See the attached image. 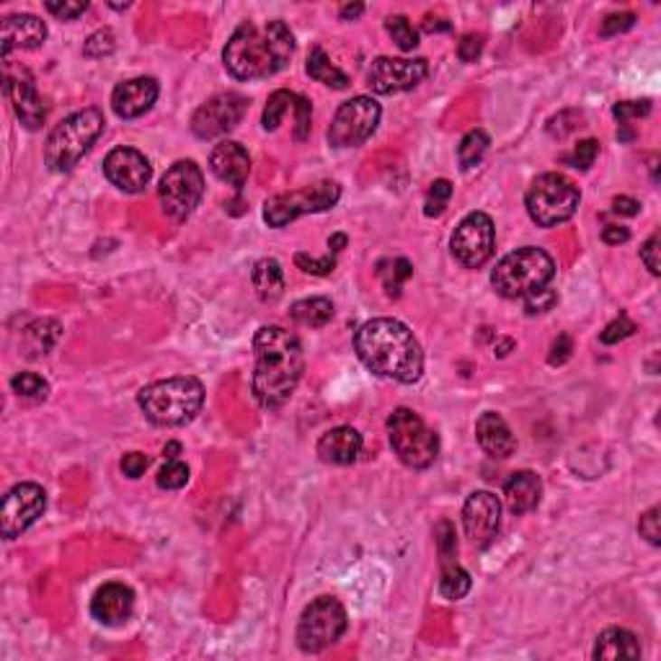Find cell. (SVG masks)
Returning a JSON list of instances; mask_svg holds the SVG:
<instances>
[{"label": "cell", "instance_id": "cell-1", "mask_svg": "<svg viewBox=\"0 0 661 661\" xmlns=\"http://www.w3.org/2000/svg\"><path fill=\"white\" fill-rule=\"evenodd\" d=\"M256 370L253 395L264 409H279L295 393L303 377L305 357L300 339L282 326H264L253 339Z\"/></svg>", "mask_w": 661, "mask_h": 661}, {"label": "cell", "instance_id": "cell-2", "mask_svg": "<svg viewBox=\"0 0 661 661\" xmlns=\"http://www.w3.org/2000/svg\"><path fill=\"white\" fill-rule=\"evenodd\" d=\"M354 349L362 364L380 377L411 385L424 373V352L413 331L395 318H373L357 331Z\"/></svg>", "mask_w": 661, "mask_h": 661}, {"label": "cell", "instance_id": "cell-3", "mask_svg": "<svg viewBox=\"0 0 661 661\" xmlns=\"http://www.w3.org/2000/svg\"><path fill=\"white\" fill-rule=\"evenodd\" d=\"M295 52V36L285 21H267L264 26L243 21L222 50L225 71L238 80H259L285 71Z\"/></svg>", "mask_w": 661, "mask_h": 661}, {"label": "cell", "instance_id": "cell-4", "mask_svg": "<svg viewBox=\"0 0 661 661\" xmlns=\"http://www.w3.org/2000/svg\"><path fill=\"white\" fill-rule=\"evenodd\" d=\"M145 419L156 427H184L204 403V388L197 377H168L147 385L137 395Z\"/></svg>", "mask_w": 661, "mask_h": 661}, {"label": "cell", "instance_id": "cell-5", "mask_svg": "<svg viewBox=\"0 0 661 661\" xmlns=\"http://www.w3.org/2000/svg\"><path fill=\"white\" fill-rule=\"evenodd\" d=\"M104 114L99 109L75 111L54 127L44 145V163L54 174H68L89 153L104 132Z\"/></svg>", "mask_w": 661, "mask_h": 661}, {"label": "cell", "instance_id": "cell-6", "mask_svg": "<svg viewBox=\"0 0 661 661\" xmlns=\"http://www.w3.org/2000/svg\"><path fill=\"white\" fill-rule=\"evenodd\" d=\"M555 277L553 259L543 249L527 246V249H517L515 253L504 256L494 274H491V285L506 300H517V297H530L537 289L551 285Z\"/></svg>", "mask_w": 661, "mask_h": 661}, {"label": "cell", "instance_id": "cell-7", "mask_svg": "<svg viewBox=\"0 0 661 661\" xmlns=\"http://www.w3.org/2000/svg\"><path fill=\"white\" fill-rule=\"evenodd\" d=\"M579 202H581L579 186L563 174L537 176L524 194L527 212L540 228H555L571 220L573 212L579 210Z\"/></svg>", "mask_w": 661, "mask_h": 661}, {"label": "cell", "instance_id": "cell-8", "mask_svg": "<svg viewBox=\"0 0 661 661\" xmlns=\"http://www.w3.org/2000/svg\"><path fill=\"white\" fill-rule=\"evenodd\" d=\"M388 434L398 460L413 470H424L437 460L439 439L411 409H395L388 419Z\"/></svg>", "mask_w": 661, "mask_h": 661}, {"label": "cell", "instance_id": "cell-9", "mask_svg": "<svg viewBox=\"0 0 661 661\" xmlns=\"http://www.w3.org/2000/svg\"><path fill=\"white\" fill-rule=\"evenodd\" d=\"M341 197V186L336 181H318L303 186L297 192H287L277 197L267 199L264 204V220L269 228H285L300 215H313V212H326L331 210Z\"/></svg>", "mask_w": 661, "mask_h": 661}, {"label": "cell", "instance_id": "cell-10", "mask_svg": "<svg viewBox=\"0 0 661 661\" xmlns=\"http://www.w3.org/2000/svg\"><path fill=\"white\" fill-rule=\"evenodd\" d=\"M346 630V609L336 597L313 600L297 623V646L305 654H318L334 646Z\"/></svg>", "mask_w": 661, "mask_h": 661}, {"label": "cell", "instance_id": "cell-11", "mask_svg": "<svg viewBox=\"0 0 661 661\" xmlns=\"http://www.w3.org/2000/svg\"><path fill=\"white\" fill-rule=\"evenodd\" d=\"M202 194H204V176L194 161L174 163L163 174L161 186H158L163 215L171 217L174 222H184L192 215Z\"/></svg>", "mask_w": 661, "mask_h": 661}, {"label": "cell", "instance_id": "cell-12", "mask_svg": "<svg viewBox=\"0 0 661 661\" xmlns=\"http://www.w3.org/2000/svg\"><path fill=\"white\" fill-rule=\"evenodd\" d=\"M380 104L370 96H354L341 104L334 122L328 127V143L334 147H357L375 135L380 125Z\"/></svg>", "mask_w": 661, "mask_h": 661}, {"label": "cell", "instance_id": "cell-13", "mask_svg": "<svg viewBox=\"0 0 661 661\" xmlns=\"http://www.w3.org/2000/svg\"><path fill=\"white\" fill-rule=\"evenodd\" d=\"M494 246H496L494 220L483 212L465 215L460 225L452 232V241H449L452 256L467 269L483 267L494 256Z\"/></svg>", "mask_w": 661, "mask_h": 661}, {"label": "cell", "instance_id": "cell-14", "mask_svg": "<svg viewBox=\"0 0 661 661\" xmlns=\"http://www.w3.org/2000/svg\"><path fill=\"white\" fill-rule=\"evenodd\" d=\"M3 90L11 99L14 111L26 129H39L47 119V107L42 96L36 93L34 75L24 65H14L11 57H3Z\"/></svg>", "mask_w": 661, "mask_h": 661}, {"label": "cell", "instance_id": "cell-15", "mask_svg": "<svg viewBox=\"0 0 661 661\" xmlns=\"http://www.w3.org/2000/svg\"><path fill=\"white\" fill-rule=\"evenodd\" d=\"M47 506V494L36 483H18L14 486L0 506V533L5 540H14L24 530H29L42 517Z\"/></svg>", "mask_w": 661, "mask_h": 661}, {"label": "cell", "instance_id": "cell-16", "mask_svg": "<svg viewBox=\"0 0 661 661\" xmlns=\"http://www.w3.org/2000/svg\"><path fill=\"white\" fill-rule=\"evenodd\" d=\"M246 107H249V101L241 93H217L194 111L192 132L199 140H212L220 135H228L243 119Z\"/></svg>", "mask_w": 661, "mask_h": 661}, {"label": "cell", "instance_id": "cell-17", "mask_svg": "<svg viewBox=\"0 0 661 661\" xmlns=\"http://www.w3.org/2000/svg\"><path fill=\"white\" fill-rule=\"evenodd\" d=\"M430 72L427 60H401V57H377L367 71V86L380 93L391 96L401 90L416 89Z\"/></svg>", "mask_w": 661, "mask_h": 661}, {"label": "cell", "instance_id": "cell-18", "mask_svg": "<svg viewBox=\"0 0 661 661\" xmlns=\"http://www.w3.org/2000/svg\"><path fill=\"white\" fill-rule=\"evenodd\" d=\"M501 524V504L491 491H476L470 494L463 506V527L467 540L476 548H486Z\"/></svg>", "mask_w": 661, "mask_h": 661}, {"label": "cell", "instance_id": "cell-19", "mask_svg": "<svg viewBox=\"0 0 661 661\" xmlns=\"http://www.w3.org/2000/svg\"><path fill=\"white\" fill-rule=\"evenodd\" d=\"M104 174L117 189L127 194H140L150 184L153 165L135 147H114L104 161Z\"/></svg>", "mask_w": 661, "mask_h": 661}, {"label": "cell", "instance_id": "cell-20", "mask_svg": "<svg viewBox=\"0 0 661 661\" xmlns=\"http://www.w3.org/2000/svg\"><path fill=\"white\" fill-rule=\"evenodd\" d=\"M158 99V83L156 78H132L119 83L111 93V109L122 119H137L145 111H150Z\"/></svg>", "mask_w": 661, "mask_h": 661}, {"label": "cell", "instance_id": "cell-21", "mask_svg": "<svg viewBox=\"0 0 661 661\" xmlns=\"http://www.w3.org/2000/svg\"><path fill=\"white\" fill-rule=\"evenodd\" d=\"M47 39V26L32 14H14L3 18L0 26V50L3 57H11L14 50H36Z\"/></svg>", "mask_w": 661, "mask_h": 661}, {"label": "cell", "instance_id": "cell-22", "mask_svg": "<svg viewBox=\"0 0 661 661\" xmlns=\"http://www.w3.org/2000/svg\"><path fill=\"white\" fill-rule=\"evenodd\" d=\"M135 608V591L127 584L119 581H109L101 590L93 594L90 600V615L104 623V626H119L132 615Z\"/></svg>", "mask_w": 661, "mask_h": 661}, {"label": "cell", "instance_id": "cell-23", "mask_svg": "<svg viewBox=\"0 0 661 661\" xmlns=\"http://www.w3.org/2000/svg\"><path fill=\"white\" fill-rule=\"evenodd\" d=\"M210 168H212V174H215L217 179L225 181L228 186L243 189V184H246L250 174V158L243 145L225 140V143H220L212 150Z\"/></svg>", "mask_w": 661, "mask_h": 661}, {"label": "cell", "instance_id": "cell-24", "mask_svg": "<svg viewBox=\"0 0 661 661\" xmlns=\"http://www.w3.org/2000/svg\"><path fill=\"white\" fill-rule=\"evenodd\" d=\"M476 437H478L483 452L491 458H509L517 449V439L509 430V424L494 411L481 413V419L476 424Z\"/></svg>", "mask_w": 661, "mask_h": 661}, {"label": "cell", "instance_id": "cell-25", "mask_svg": "<svg viewBox=\"0 0 661 661\" xmlns=\"http://www.w3.org/2000/svg\"><path fill=\"white\" fill-rule=\"evenodd\" d=\"M362 452V434L352 427H336L328 430L318 439V455L323 463L352 465Z\"/></svg>", "mask_w": 661, "mask_h": 661}, {"label": "cell", "instance_id": "cell-26", "mask_svg": "<svg viewBox=\"0 0 661 661\" xmlns=\"http://www.w3.org/2000/svg\"><path fill=\"white\" fill-rule=\"evenodd\" d=\"M504 496H506V504L515 515H527L540 504L543 483L533 470H519L504 486Z\"/></svg>", "mask_w": 661, "mask_h": 661}, {"label": "cell", "instance_id": "cell-27", "mask_svg": "<svg viewBox=\"0 0 661 661\" xmlns=\"http://www.w3.org/2000/svg\"><path fill=\"white\" fill-rule=\"evenodd\" d=\"M594 659H641V646L636 641V636L623 628H608L594 646Z\"/></svg>", "mask_w": 661, "mask_h": 661}, {"label": "cell", "instance_id": "cell-28", "mask_svg": "<svg viewBox=\"0 0 661 661\" xmlns=\"http://www.w3.org/2000/svg\"><path fill=\"white\" fill-rule=\"evenodd\" d=\"M250 279H253V287L264 303H274L285 289V271H282V264L277 259L256 261V267L250 271Z\"/></svg>", "mask_w": 661, "mask_h": 661}, {"label": "cell", "instance_id": "cell-29", "mask_svg": "<svg viewBox=\"0 0 661 661\" xmlns=\"http://www.w3.org/2000/svg\"><path fill=\"white\" fill-rule=\"evenodd\" d=\"M307 75L313 78V80H318L323 86H328V89H336V90H344L349 86V78H346V72H341L331 60H328V54L323 52L321 47H316L310 57H307Z\"/></svg>", "mask_w": 661, "mask_h": 661}, {"label": "cell", "instance_id": "cell-30", "mask_svg": "<svg viewBox=\"0 0 661 661\" xmlns=\"http://www.w3.org/2000/svg\"><path fill=\"white\" fill-rule=\"evenodd\" d=\"M292 321L300 326H310V328H323L326 323L334 318V305L326 297H307V300H297L289 310Z\"/></svg>", "mask_w": 661, "mask_h": 661}, {"label": "cell", "instance_id": "cell-31", "mask_svg": "<svg viewBox=\"0 0 661 661\" xmlns=\"http://www.w3.org/2000/svg\"><path fill=\"white\" fill-rule=\"evenodd\" d=\"M60 334H62V326L52 321V318H42V321L32 323L26 328V349H29V357L47 354L54 344H57Z\"/></svg>", "mask_w": 661, "mask_h": 661}, {"label": "cell", "instance_id": "cell-32", "mask_svg": "<svg viewBox=\"0 0 661 661\" xmlns=\"http://www.w3.org/2000/svg\"><path fill=\"white\" fill-rule=\"evenodd\" d=\"M470 587H473L470 573L465 571V569H460V566H458V561H455V563H447V566H442L439 594H442L445 600L458 602V600H463L465 594L470 591Z\"/></svg>", "mask_w": 661, "mask_h": 661}, {"label": "cell", "instance_id": "cell-33", "mask_svg": "<svg viewBox=\"0 0 661 661\" xmlns=\"http://www.w3.org/2000/svg\"><path fill=\"white\" fill-rule=\"evenodd\" d=\"M488 135L483 132V129H470L467 135H465L460 145H458V161H460V168L467 171V168H473V165H478L481 158L486 156V150H488Z\"/></svg>", "mask_w": 661, "mask_h": 661}, {"label": "cell", "instance_id": "cell-34", "mask_svg": "<svg viewBox=\"0 0 661 661\" xmlns=\"http://www.w3.org/2000/svg\"><path fill=\"white\" fill-rule=\"evenodd\" d=\"M295 99H297V93H292V90H274L269 96L267 107H264V117H261V125H264L267 132H274L277 127L282 125L287 111L295 107Z\"/></svg>", "mask_w": 661, "mask_h": 661}, {"label": "cell", "instance_id": "cell-35", "mask_svg": "<svg viewBox=\"0 0 661 661\" xmlns=\"http://www.w3.org/2000/svg\"><path fill=\"white\" fill-rule=\"evenodd\" d=\"M377 271L382 277V285L388 289V295L398 297L401 295V287L406 285V279H411L413 267L406 259H393V261H382Z\"/></svg>", "mask_w": 661, "mask_h": 661}, {"label": "cell", "instance_id": "cell-36", "mask_svg": "<svg viewBox=\"0 0 661 661\" xmlns=\"http://www.w3.org/2000/svg\"><path fill=\"white\" fill-rule=\"evenodd\" d=\"M385 29L388 34L393 36V42L403 50V52H411L413 47L419 44V34L411 26V21L406 16H391L385 21Z\"/></svg>", "mask_w": 661, "mask_h": 661}, {"label": "cell", "instance_id": "cell-37", "mask_svg": "<svg viewBox=\"0 0 661 661\" xmlns=\"http://www.w3.org/2000/svg\"><path fill=\"white\" fill-rule=\"evenodd\" d=\"M11 388H14L18 395H24V398H47V393H50L47 380L39 377L36 373H18V375L11 380Z\"/></svg>", "mask_w": 661, "mask_h": 661}, {"label": "cell", "instance_id": "cell-38", "mask_svg": "<svg viewBox=\"0 0 661 661\" xmlns=\"http://www.w3.org/2000/svg\"><path fill=\"white\" fill-rule=\"evenodd\" d=\"M186 481H189V467L181 463V460H168L161 467V473H158V486L168 488V491L184 488Z\"/></svg>", "mask_w": 661, "mask_h": 661}, {"label": "cell", "instance_id": "cell-39", "mask_svg": "<svg viewBox=\"0 0 661 661\" xmlns=\"http://www.w3.org/2000/svg\"><path fill=\"white\" fill-rule=\"evenodd\" d=\"M449 197H452V184L447 179H437L431 184L430 194H427V210L424 212L430 217H439L445 212Z\"/></svg>", "mask_w": 661, "mask_h": 661}, {"label": "cell", "instance_id": "cell-40", "mask_svg": "<svg viewBox=\"0 0 661 661\" xmlns=\"http://www.w3.org/2000/svg\"><path fill=\"white\" fill-rule=\"evenodd\" d=\"M437 548H439V558H442V566L447 563H455V555H458V540H455V527L449 522H439L437 530Z\"/></svg>", "mask_w": 661, "mask_h": 661}, {"label": "cell", "instance_id": "cell-41", "mask_svg": "<svg viewBox=\"0 0 661 661\" xmlns=\"http://www.w3.org/2000/svg\"><path fill=\"white\" fill-rule=\"evenodd\" d=\"M597 156H600V143L597 140H581V143L573 147L571 156H566V163H571L573 168L587 171L590 165H594Z\"/></svg>", "mask_w": 661, "mask_h": 661}, {"label": "cell", "instance_id": "cell-42", "mask_svg": "<svg viewBox=\"0 0 661 661\" xmlns=\"http://www.w3.org/2000/svg\"><path fill=\"white\" fill-rule=\"evenodd\" d=\"M114 52V34L109 29H101L96 34L89 36V42L83 44V54L86 57H107V54Z\"/></svg>", "mask_w": 661, "mask_h": 661}, {"label": "cell", "instance_id": "cell-43", "mask_svg": "<svg viewBox=\"0 0 661 661\" xmlns=\"http://www.w3.org/2000/svg\"><path fill=\"white\" fill-rule=\"evenodd\" d=\"M295 264L303 269L305 274H316V277H326L336 269V259L334 256H323V259H310L305 253L295 256Z\"/></svg>", "mask_w": 661, "mask_h": 661}, {"label": "cell", "instance_id": "cell-44", "mask_svg": "<svg viewBox=\"0 0 661 661\" xmlns=\"http://www.w3.org/2000/svg\"><path fill=\"white\" fill-rule=\"evenodd\" d=\"M648 111H651V104H648V101H620V104H615V109H612V114H615V119L620 122V127H628L630 125V119L646 117Z\"/></svg>", "mask_w": 661, "mask_h": 661}, {"label": "cell", "instance_id": "cell-45", "mask_svg": "<svg viewBox=\"0 0 661 661\" xmlns=\"http://www.w3.org/2000/svg\"><path fill=\"white\" fill-rule=\"evenodd\" d=\"M310 114H313V107L305 96H297L295 99V140L303 143L305 137L310 135Z\"/></svg>", "mask_w": 661, "mask_h": 661}, {"label": "cell", "instance_id": "cell-46", "mask_svg": "<svg viewBox=\"0 0 661 661\" xmlns=\"http://www.w3.org/2000/svg\"><path fill=\"white\" fill-rule=\"evenodd\" d=\"M555 303H558V295L551 287H543V289H537L535 295L524 297V310H527V316H537V313L551 310Z\"/></svg>", "mask_w": 661, "mask_h": 661}, {"label": "cell", "instance_id": "cell-47", "mask_svg": "<svg viewBox=\"0 0 661 661\" xmlns=\"http://www.w3.org/2000/svg\"><path fill=\"white\" fill-rule=\"evenodd\" d=\"M633 331H636V323L630 321L628 316H620V318H615V321L609 323L608 328L602 331V344H618V341L628 339V336H633Z\"/></svg>", "mask_w": 661, "mask_h": 661}, {"label": "cell", "instance_id": "cell-48", "mask_svg": "<svg viewBox=\"0 0 661 661\" xmlns=\"http://www.w3.org/2000/svg\"><path fill=\"white\" fill-rule=\"evenodd\" d=\"M638 533L641 537H646L651 545H659L661 543V530H659V506H651L646 512L641 522H638Z\"/></svg>", "mask_w": 661, "mask_h": 661}, {"label": "cell", "instance_id": "cell-49", "mask_svg": "<svg viewBox=\"0 0 661 661\" xmlns=\"http://www.w3.org/2000/svg\"><path fill=\"white\" fill-rule=\"evenodd\" d=\"M636 24V16L633 14H628V11H623V14H612V16H608L605 21H602V36H615V34H623V32H628L630 26Z\"/></svg>", "mask_w": 661, "mask_h": 661}, {"label": "cell", "instance_id": "cell-50", "mask_svg": "<svg viewBox=\"0 0 661 661\" xmlns=\"http://www.w3.org/2000/svg\"><path fill=\"white\" fill-rule=\"evenodd\" d=\"M44 8L52 14V16L57 18H62V21H72V18H78L86 8H89V3H54V0H50V3H44Z\"/></svg>", "mask_w": 661, "mask_h": 661}, {"label": "cell", "instance_id": "cell-51", "mask_svg": "<svg viewBox=\"0 0 661 661\" xmlns=\"http://www.w3.org/2000/svg\"><path fill=\"white\" fill-rule=\"evenodd\" d=\"M483 52V36L481 34H465L458 44V57L463 62H476L478 54Z\"/></svg>", "mask_w": 661, "mask_h": 661}, {"label": "cell", "instance_id": "cell-52", "mask_svg": "<svg viewBox=\"0 0 661 661\" xmlns=\"http://www.w3.org/2000/svg\"><path fill=\"white\" fill-rule=\"evenodd\" d=\"M641 259H644L646 269L651 271V274H659V235H651L648 241H646V246L641 249Z\"/></svg>", "mask_w": 661, "mask_h": 661}, {"label": "cell", "instance_id": "cell-53", "mask_svg": "<svg viewBox=\"0 0 661 661\" xmlns=\"http://www.w3.org/2000/svg\"><path fill=\"white\" fill-rule=\"evenodd\" d=\"M145 467H147V458H145L143 452H127L125 458H122V470H125V476H129V478H140L145 473Z\"/></svg>", "mask_w": 661, "mask_h": 661}, {"label": "cell", "instance_id": "cell-54", "mask_svg": "<svg viewBox=\"0 0 661 661\" xmlns=\"http://www.w3.org/2000/svg\"><path fill=\"white\" fill-rule=\"evenodd\" d=\"M569 357H571V339L563 334V336H558V339L553 341V346H551V364H563Z\"/></svg>", "mask_w": 661, "mask_h": 661}, {"label": "cell", "instance_id": "cell-55", "mask_svg": "<svg viewBox=\"0 0 661 661\" xmlns=\"http://www.w3.org/2000/svg\"><path fill=\"white\" fill-rule=\"evenodd\" d=\"M628 238H630V231L623 228V225H608L605 231H602V241L609 243V246H618V243H626Z\"/></svg>", "mask_w": 661, "mask_h": 661}, {"label": "cell", "instance_id": "cell-56", "mask_svg": "<svg viewBox=\"0 0 661 661\" xmlns=\"http://www.w3.org/2000/svg\"><path fill=\"white\" fill-rule=\"evenodd\" d=\"M638 207H641V204L630 197H618L615 202H612V212H618V215H626V217L638 215Z\"/></svg>", "mask_w": 661, "mask_h": 661}, {"label": "cell", "instance_id": "cell-57", "mask_svg": "<svg viewBox=\"0 0 661 661\" xmlns=\"http://www.w3.org/2000/svg\"><path fill=\"white\" fill-rule=\"evenodd\" d=\"M424 29H427V32H430V34H431V32H449V21H442V18H427V21H424Z\"/></svg>", "mask_w": 661, "mask_h": 661}, {"label": "cell", "instance_id": "cell-58", "mask_svg": "<svg viewBox=\"0 0 661 661\" xmlns=\"http://www.w3.org/2000/svg\"><path fill=\"white\" fill-rule=\"evenodd\" d=\"M362 11H364V5H359V3H354V5H344V8H341V18H357L362 16Z\"/></svg>", "mask_w": 661, "mask_h": 661}, {"label": "cell", "instance_id": "cell-59", "mask_svg": "<svg viewBox=\"0 0 661 661\" xmlns=\"http://www.w3.org/2000/svg\"><path fill=\"white\" fill-rule=\"evenodd\" d=\"M344 246H346V235H344V232H339V235H331L328 249L334 250V253H339V250H344Z\"/></svg>", "mask_w": 661, "mask_h": 661}, {"label": "cell", "instance_id": "cell-60", "mask_svg": "<svg viewBox=\"0 0 661 661\" xmlns=\"http://www.w3.org/2000/svg\"><path fill=\"white\" fill-rule=\"evenodd\" d=\"M179 452H181L179 442H168L165 449H163V455H165L168 460H179Z\"/></svg>", "mask_w": 661, "mask_h": 661}, {"label": "cell", "instance_id": "cell-61", "mask_svg": "<svg viewBox=\"0 0 661 661\" xmlns=\"http://www.w3.org/2000/svg\"><path fill=\"white\" fill-rule=\"evenodd\" d=\"M512 346H515V341H512V339H504V341H501L499 349H496V354H499V357H506Z\"/></svg>", "mask_w": 661, "mask_h": 661}]
</instances>
